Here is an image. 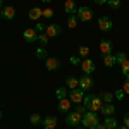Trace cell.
<instances>
[{
  "label": "cell",
  "instance_id": "obj_2",
  "mask_svg": "<svg viewBox=\"0 0 129 129\" xmlns=\"http://www.w3.org/2000/svg\"><path fill=\"white\" fill-rule=\"evenodd\" d=\"M81 119H83V114L72 110V112H67L66 122H67V126H71V127H78V126L81 124Z\"/></svg>",
  "mask_w": 129,
  "mask_h": 129
},
{
  "label": "cell",
  "instance_id": "obj_7",
  "mask_svg": "<svg viewBox=\"0 0 129 129\" xmlns=\"http://www.w3.org/2000/svg\"><path fill=\"white\" fill-rule=\"evenodd\" d=\"M38 31L33 29V28H28V29L22 31V38H24V41L26 43H35V41H38Z\"/></svg>",
  "mask_w": 129,
  "mask_h": 129
},
{
  "label": "cell",
  "instance_id": "obj_5",
  "mask_svg": "<svg viewBox=\"0 0 129 129\" xmlns=\"http://www.w3.org/2000/svg\"><path fill=\"white\" fill-rule=\"evenodd\" d=\"M93 86H95V81H93V78H91L89 74H83L79 78V88L83 89V91H89Z\"/></svg>",
  "mask_w": 129,
  "mask_h": 129
},
{
  "label": "cell",
  "instance_id": "obj_36",
  "mask_svg": "<svg viewBox=\"0 0 129 129\" xmlns=\"http://www.w3.org/2000/svg\"><path fill=\"white\" fill-rule=\"evenodd\" d=\"M115 57H117V64H120L122 60H126V59H127V55H126L124 52H119V53H117Z\"/></svg>",
  "mask_w": 129,
  "mask_h": 129
},
{
  "label": "cell",
  "instance_id": "obj_6",
  "mask_svg": "<svg viewBox=\"0 0 129 129\" xmlns=\"http://www.w3.org/2000/svg\"><path fill=\"white\" fill-rule=\"evenodd\" d=\"M112 26H114V22H112V19H110L109 16H102L98 19V29L102 31V33H107V31L112 29Z\"/></svg>",
  "mask_w": 129,
  "mask_h": 129
},
{
  "label": "cell",
  "instance_id": "obj_28",
  "mask_svg": "<svg viewBox=\"0 0 129 129\" xmlns=\"http://www.w3.org/2000/svg\"><path fill=\"white\" fill-rule=\"evenodd\" d=\"M41 120H43V117H41L40 114H31V115H29V122L33 124V126H36V124H41Z\"/></svg>",
  "mask_w": 129,
  "mask_h": 129
},
{
  "label": "cell",
  "instance_id": "obj_19",
  "mask_svg": "<svg viewBox=\"0 0 129 129\" xmlns=\"http://www.w3.org/2000/svg\"><path fill=\"white\" fill-rule=\"evenodd\" d=\"M102 105H103V103H102V98L95 95V96H93V100H91V105H89V110H91V112H100V109H102Z\"/></svg>",
  "mask_w": 129,
  "mask_h": 129
},
{
  "label": "cell",
  "instance_id": "obj_17",
  "mask_svg": "<svg viewBox=\"0 0 129 129\" xmlns=\"http://www.w3.org/2000/svg\"><path fill=\"white\" fill-rule=\"evenodd\" d=\"M71 107H72V102L69 100V96H67V98L59 100V107H57V109H59L60 112H69Z\"/></svg>",
  "mask_w": 129,
  "mask_h": 129
},
{
  "label": "cell",
  "instance_id": "obj_16",
  "mask_svg": "<svg viewBox=\"0 0 129 129\" xmlns=\"http://www.w3.org/2000/svg\"><path fill=\"white\" fill-rule=\"evenodd\" d=\"M100 112H102V115L109 117V115H114V114H115V107H114L112 103H103L102 109H100Z\"/></svg>",
  "mask_w": 129,
  "mask_h": 129
},
{
  "label": "cell",
  "instance_id": "obj_21",
  "mask_svg": "<svg viewBox=\"0 0 129 129\" xmlns=\"http://www.w3.org/2000/svg\"><path fill=\"white\" fill-rule=\"evenodd\" d=\"M66 86L69 89H74V88H79V78H74V76H69L66 79Z\"/></svg>",
  "mask_w": 129,
  "mask_h": 129
},
{
  "label": "cell",
  "instance_id": "obj_22",
  "mask_svg": "<svg viewBox=\"0 0 129 129\" xmlns=\"http://www.w3.org/2000/svg\"><path fill=\"white\" fill-rule=\"evenodd\" d=\"M55 96H57V100L67 98V96H69V93H67V88H66V86H60V88H57V89H55Z\"/></svg>",
  "mask_w": 129,
  "mask_h": 129
},
{
  "label": "cell",
  "instance_id": "obj_45",
  "mask_svg": "<svg viewBox=\"0 0 129 129\" xmlns=\"http://www.w3.org/2000/svg\"><path fill=\"white\" fill-rule=\"evenodd\" d=\"M0 119H2V110H0Z\"/></svg>",
  "mask_w": 129,
  "mask_h": 129
},
{
  "label": "cell",
  "instance_id": "obj_40",
  "mask_svg": "<svg viewBox=\"0 0 129 129\" xmlns=\"http://www.w3.org/2000/svg\"><path fill=\"white\" fill-rule=\"evenodd\" d=\"M95 129H107V127H105L103 124H100V122H98V126H96V127H95Z\"/></svg>",
  "mask_w": 129,
  "mask_h": 129
},
{
  "label": "cell",
  "instance_id": "obj_26",
  "mask_svg": "<svg viewBox=\"0 0 129 129\" xmlns=\"http://www.w3.org/2000/svg\"><path fill=\"white\" fill-rule=\"evenodd\" d=\"M38 41H40V47H48V36H47V33H40L38 35Z\"/></svg>",
  "mask_w": 129,
  "mask_h": 129
},
{
  "label": "cell",
  "instance_id": "obj_9",
  "mask_svg": "<svg viewBox=\"0 0 129 129\" xmlns=\"http://www.w3.org/2000/svg\"><path fill=\"white\" fill-rule=\"evenodd\" d=\"M45 67H47V71H59L60 69V60L57 59V57H47L45 59Z\"/></svg>",
  "mask_w": 129,
  "mask_h": 129
},
{
  "label": "cell",
  "instance_id": "obj_30",
  "mask_svg": "<svg viewBox=\"0 0 129 129\" xmlns=\"http://www.w3.org/2000/svg\"><path fill=\"white\" fill-rule=\"evenodd\" d=\"M36 57H38V59H47V50H45V47H40V48L36 50Z\"/></svg>",
  "mask_w": 129,
  "mask_h": 129
},
{
  "label": "cell",
  "instance_id": "obj_11",
  "mask_svg": "<svg viewBox=\"0 0 129 129\" xmlns=\"http://www.w3.org/2000/svg\"><path fill=\"white\" fill-rule=\"evenodd\" d=\"M81 69H83V74H93L95 72V62L91 59H84L83 62H81Z\"/></svg>",
  "mask_w": 129,
  "mask_h": 129
},
{
  "label": "cell",
  "instance_id": "obj_42",
  "mask_svg": "<svg viewBox=\"0 0 129 129\" xmlns=\"http://www.w3.org/2000/svg\"><path fill=\"white\" fill-rule=\"evenodd\" d=\"M117 129H127V127H126V126H122V127H117Z\"/></svg>",
  "mask_w": 129,
  "mask_h": 129
},
{
  "label": "cell",
  "instance_id": "obj_18",
  "mask_svg": "<svg viewBox=\"0 0 129 129\" xmlns=\"http://www.w3.org/2000/svg\"><path fill=\"white\" fill-rule=\"evenodd\" d=\"M64 10L67 12V14H76V10H78V5H76V2L74 0H66V4H64Z\"/></svg>",
  "mask_w": 129,
  "mask_h": 129
},
{
  "label": "cell",
  "instance_id": "obj_1",
  "mask_svg": "<svg viewBox=\"0 0 129 129\" xmlns=\"http://www.w3.org/2000/svg\"><path fill=\"white\" fill-rule=\"evenodd\" d=\"M81 124H83V127H84V129H95L96 126H98V115H96V112L88 110L86 114H83Z\"/></svg>",
  "mask_w": 129,
  "mask_h": 129
},
{
  "label": "cell",
  "instance_id": "obj_15",
  "mask_svg": "<svg viewBox=\"0 0 129 129\" xmlns=\"http://www.w3.org/2000/svg\"><path fill=\"white\" fill-rule=\"evenodd\" d=\"M103 126L107 129H117L119 127V122H117V119L114 115H109V117H105V120H103Z\"/></svg>",
  "mask_w": 129,
  "mask_h": 129
},
{
  "label": "cell",
  "instance_id": "obj_32",
  "mask_svg": "<svg viewBox=\"0 0 129 129\" xmlns=\"http://www.w3.org/2000/svg\"><path fill=\"white\" fill-rule=\"evenodd\" d=\"M69 62L72 64V66H81V57H78V55H72V57H69Z\"/></svg>",
  "mask_w": 129,
  "mask_h": 129
},
{
  "label": "cell",
  "instance_id": "obj_20",
  "mask_svg": "<svg viewBox=\"0 0 129 129\" xmlns=\"http://www.w3.org/2000/svg\"><path fill=\"white\" fill-rule=\"evenodd\" d=\"M115 64H117V57H115L114 53L103 55V66H105V67H114Z\"/></svg>",
  "mask_w": 129,
  "mask_h": 129
},
{
  "label": "cell",
  "instance_id": "obj_24",
  "mask_svg": "<svg viewBox=\"0 0 129 129\" xmlns=\"http://www.w3.org/2000/svg\"><path fill=\"white\" fill-rule=\"evenodd\" d=\"M119 66H120V71H122V74H124V78L127 79V78H129V59L122 60V62H120Z\"/></svg>",
  "mask_w": 129,
  "mask_h": 129
},
{
  "label": "cell",
  "instance_id": "obj_13",
  "mask_svg": "<svg viewBox=\"0 0 129 129\" xmlns=\"http://www.w3.org/2000/svg\"><path fill=\"white\" fill-rule=\"evenodd\" d=\"M41 124H43L45 129H55L57 127V117L55 115H47V117H43Z\"/></svg>",
  "mask_w": 129,
  "mask_h": 129
},
{
  "label": "cell",
  "instance_id": "obj_35",
  "mask_svg": "<svg viewBox=\"0 0 129 129\" xmlns=\"http://www.w3.org/2000/svg\"><path fill=\"white\" fill-rule=\"evenodd\" d=\"M124 95H126V93H124V89H122V88H120V89H117V91L114 93V96H115L117 100H122V98H124Z\"/></svg>",
  "mask_w": 129,
  "mask_h": 129
},
{
  "label": "cell",
  "instance_id": "obj_31",
  "mask_svg": "<svg viewBox=\"0 0 129 129\" xmlns=\"http://www.w3.org/2000/svg\"><path fill=\"white\" fill-rule=\"evenodd\" d=\"M43 17H45V19H52V17H53V9H50V7L43 9Z\"/></svg>",
  "mask_w": 129,
  "mask_h": 129
},
{
  "label": "cell",
  "instance_id": "obj_25",
  "mask_svg": "<svg viewBox=\"0 0 129 129\" xmlns=\"http://www.w3.org/2000/svg\"><path fill=\"white\" fill-rule=\"evenodd\" d=\"M89 47H86V45H81L79 48H78V53H79V57L81 59H88V55H89Z\"/></svg>",
  "mask_w": 129,
  "mask_h": 129
},
{
  "label": "cell",
  "instance_id": "obj_4",
  "mask_svg": "<svg viewBox=\"0 0 129 129\" xmlns=\"http://www.w3.org/2000/svg\"><path fill=\"white\" fill-rule=\"evenodd\" d=\"M83 98H84V91L81 88H74L69 91V100L74 103V105H79L83 103Z\"/></svg>",
  "mask_w": 129,
  "mask_h": 129
},
{
  "label": "cell",
  "instance_id": "obj_12",
  "mask_svg": "<svg viewBox=\"0 0 129 129\" xmlns=\"http://www.w3.org/2000/svg\"><path fill=\"white\" fill-rule=\"evenodd\" d=\"M100 52H102V55H110V53L114 52V45H112V41H110V40L100 41Z\"/></svg>",
  "mask_w": 129,
  "mask_h": 129
},
{
  "label": "cell",
  "instance_id": "obj_43",
  "mask_svg": "<svg viewBox=\"0 0 129 129\" xmlns=\"http://www.w3.org/2000/svg\"><path fill=\"white\" fill-rule=\"evenodd\" d=\"M0 10H2V0H0Z\"/></svg>",
  "mask_w": 129,
  "mask_h": 129
},
{
  "label": "cell",
  "instance_id": "obj_10",
  "mask_svg": "<svg viewBox=\"0 0 129 129\" xmlns=\"http://www.w3.org/2000/svg\"><path fill=\"white\" fill-rule=\"evenodd\" d=\"M0 17H2V19H7V21H12L14 17H16V9H14L12 5L2 7V10H0Z\"/></svg>",
  "mask_w": 129,
  "mask_h": 129
},
{
  "label": "cell",
  "instance_id": "obj_38",
  "mask_svg": "<svg viewBox=\"0 0 129 129\" xmlns=\"http://www.w3.org/2000/svg\"><path fill=\"white\" fill-rule=\"evenodd\" d=\"M124 126H126V127L129 129V112L126 114V115H124Z\"/></svg>",
  "mask_w": 129,
  "mask_h": 129
},
{
  "label": "cell",
  "instance_id": "obj_41",
  "mask_svg": "<svg viewBox=\"0 0 129 129\" xmlns=\"http://www.w3.org/2000/svg\"><path fill=\"white\" fill-rule=\"evenodd\" d=\"M43 4H50V2H53V0H41Z\"/></svg>",
  "mask_w": 129,
  "mask_h": 129
},
{
  "label": "cell",
  "instance_id": "obj_39",
  "mask_svg": "<svg viewBox=\"0 0 129 129\" xmlns=\"http://www.w3.org/2000/svg\"><path fill=\"white\" fill-rule=\"evenodd\" d=\"M93 2H95L96 5H105V4H107L109 0H93Z\"/></svg>",
  "mask_w": 129,
  "mask_h": 129
},
{
  "label": "cell",
  "instance_id": "obj_37",
  "mask_svg": "<svg viewBox=\"0 0 129 129\" xmlns=\"http://www.w3.org/2000/svg\"><path fill=\"white\" fill-rule=\"evenodd\" d=\"M122 89H124V93H126V95H129V78L124 81V84H122Z\"/></svg>",
  "mask_w": 129,
  "mask_h": 129
},
{
  "label": "cell",
  "instance_id": "obj_33",
  "mask_svg": "<svg viewBox=\"0 0 129 129\" xmlns=\"http://www.w3.org/2000/svg\"><path fill=\"white\" fill-rule=\"evenodd\" d=\"M107 4H109V7H110V9H114V10L120 7V0H109Z\"/></svg>",
  "mask_w": 129,
  "mask_h": 129
},
{
  "label": "cell",
  "instance_id": "obj_27",
  "mask_svg": "<svg viewBox=\"0 0 129 129\" xmlns=\"http://www.w3.org/2000/svg\"><path fill=\"white\" fill-rule=\"evenodd\" d=\"M114 98H115V96H114V93H110V91H103V93H102V102H105V103H112Z\"/></svg>",
  "mask_w": 129,
  "mask_h": 129
},
{
  "label": "cell",
  "instance_id": "obj_34",
  "mask_svg": "<svg viewBox=\"0 0 129 129\" xmlns=\"http://www.w3.org/2000/svg\"><path fill=\"white\" fill-rule=\"evenodd\" d=\"M35 29L38 31V33H45V29H47V28H45V24H43V22H40V21H38V22H36V26H35Z\"/></svg>",
  "mask_w": 129,
  "mask_h": 129
},
{
  "label": "cell",
  "instance_id": "obj_14",
  "mask_svg": "<svg viewBox=\"0 0 129 129\" xmlns=\"http://www.w3.org/2000/svg\"><path fill=\"white\" fill-rule=\"evenodd\" d=\"M28 17H29L31 21H35V22H38V21L43 17V9H40V7H33V9L28 12Z\"/></svg>",
  "mask_w": 129,
  "mask_h": 129
},
{
  "label": "cell",
  "instance_id": "obj_3",
  "mask_svg": "<svg viewBox=\"0 0 129 129\" xmlns=\"http://www.w3.org/2000/svg\"><path fill=\"white\" fill-rule=\"evenodd\" d=\"M76 16H78V19L83 21V22H89V21L93 19V10L89 9V7H78L76 10Z\"/></svg>",
  "mask_w": 129,
  "mask_h": 129
},
{
  "label": "cell",
  "instance_id": "obj_23",
  "mask_svg": "<svg viewBox=\"0 0 129 129\" xmlns=\"http://www.w3.org/2000/svg\"><path fill=\"white\" fill-rule=\"evenodd\" d=\"M78 16H76V14H71L69 17H67V28H69V29H74V28H76V26H78Z\"/></svg>",
  "mask_w": 129,
  "mask_h": 129
},
{
  "label": "cell",
  "instance_id": "obj_44",
  "mask_svg": "<svg viewBox=\"0 0 129 129\" xmlns=\"http://www.w3.org/2000/svg\"><path fill=\"white\" fill-rule=\"evenodd\" d=\"M74 129H84V127H74Z\"/></svg>",
  "mask_w": 129,
  "mask_h": 129
},
{
  "label": "cell",
  "instance_id": "obj_8",
  "mask_svg": "<svg viewBox=\"0 0 129 129\" xmlns=\"http://www.w3.org/2000/svg\"><path fill=\"white\" fill-rule=\"evenodd\" d=\"M45 33H47L48 38H57V36H60V33H62V28H60V24L53 22V24H48L47 26Z\"/></svg>",
  "mask_w": 129,
  "mask_h": 129
},
{
  "label": "cell",
  "instance_id": "obj_29",
  "mask_svg": "<svg viewBox=\"0 0 129 129\" xmlns=\"http://www.w3.org/2000/svg\"><path fill=\"white\" fill-rule=\"evenodd\" d=\"M93 93H88V95H84V98H83V105L86 107V109L89 110V105H91V100H93Z\"/></svg>",
  "mask_w": 129,
  "mask_h": 129
}]
</instances>
